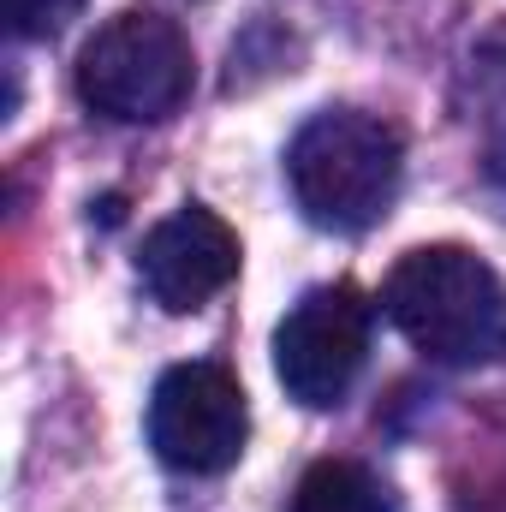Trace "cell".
<instances>
[{"instance_id": "obj_7", "label": "cell", "mask_w": 506, "mask_h": 512, "mask_svg": "<svg viewBox=\"0 0 506 512\" xmlns=\"http://www.w3.org/2000/svg\"><path fill=\"white\" fill-rule=\"evenodd\" d=\"M292 512H393V501H387L376 471H364L352 459H322L304 471Z\"/></svg>"}, {"instance_id": "obj_5", "label": "cell", "mask_w": 506, "mask_h": 512, "mask_svg": "<svg viewBox=\"0 0 506 512\" xmlns=\"http://www.w3.org/2000/svg\"><path fill=\"white\" fill-rule=\"evenodd\" d=\"M370 322H376V310L352 280L304 292L286 310V322L274 328V376H280V387L310 411H334L352 393V382L364 376Z\"/></svg>"}, {"instance_id": "obj_8", "label": "cell", "mask_w": 506, "mask_h": 512, "mask_svg": "<svg viewBox=\"0 0 506 512\" xmlns=\"http://www.w3.org/2000/svg\"><path fill=\"white\" fill-rule=\"evenodd\" d=\"M78 12H84V0H6V24H12V36H24V42L60 36Z\"/></svg>"}, {"instance_id": "obj_1", "label": "cell", "mask_w": 506, "mask_h": 512, "mask_svg": "<svg viewBox=\"0 0 506 512\" xmlns=\"http://www.w3.org/2000/svg\"><path fill=\"white\" fill-rule=\"evenodd\" d=\"M286 179L310 227L370 233L399 197L405 137L364 108H322L286 149Z\"/></svg>"}, {"instance_id": "obj_6", "label": "cell", "mask_w": 506, "mask_h": 512, "mask_svg": "<svg viewBox=\"0 0 506 512\" xmlns=\"http://www.w3.org/2000/svg\"><path fill=\"white\" fill-rule=\"evenodd\" d=\"M137 274L161 310L191 316L239 280V233L215 209L185 203L161 227H149V239L137 251Z\"/></svg>"}, {"instance_id": "obj_2", "label": "cell", "mask_w": 506, "mask_h": 512, "mask_svg": "<svg viewBox=\"0 0 506 512\" xmlns=\"http://www.w3.org/2000/svg\"><path fill=\"white\" fill-rule=\"evenodd\" d=\"M387 322L435 364H483L506 346V286L465 245H417L381 286Z\"/></svg>"}, {"instance_id": "obj_4", "label": "cell", "mask_w": 506, "mask_h": 512, "mask_svg": "<svg viewBox=\"0 0 506 512\" xmlns=\"http://www.w3.org/2000/svg\"><path fill=\"white\" fill-rule=\"evenodd\" d=\"M251 405L227 364H173L149 393V447L179 477H221L245 459Z\"/></svg>"}, {"instance_id": "obj_3", "label": "cell", "mask_w": 506, "mask_h": 512, "mask_svg": "<svg viewBox=\"0 0 506 512\" xmlns=\"http://www.w3.org/2000/svg\"><path fill=\"white\" fill-rule=\"evenodd\" d=\"M191 90H197L191 36L167 12H149V6L108 18L78 54L84 108H96L102 120H120V126H155V120L179 114L191 102Z\"/></svg>"}]
</instances>
